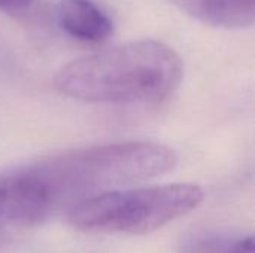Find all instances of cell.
I'll list each match as a JSON object with an SVG mask.
<instances>
[{
	"label": "cell",
	"instance_id": "6da1fadb",
	"mask_svg": "<svg viewBox=\"0 0 255 253\" xmlns=\"http://www.w3.org/2000/svg\"><path fill=\"white\" fill-rule=\"evenodd\" d=\"M182 72L175 49L140 39L69 61L54 84L61 94L90 103H157L173 94Z\"/></svg>",
	"mask_w": 255,
	"mask_h": 253
},
{
	"label": "cell",
	"instance_id": "7a4b0ae2",
	"mask_svg": "<svg viewBox=\"0 0 255 253\" xmlns=\"http://www.w3.org/2000/svg\"><path fill=\"white\" fill-rule=\"evenodd\" d=\"M178 164L173 149L149 142H124L75 149L28 166L54 210L90 192L164 176Z\"/></svg>",
	"mask_w": 255,
	"mask_h": 253
},
{
	"label": "cell",
	"instance_id": "3957f363",
	"mask_svg": "<svg viewBox=\"0 0 255 253\" xmlns=\"http://www.w3.org/2000/svg\"><path fill=\"white\" fill-rule=\"evenodd\" d=\"M203 200V189L193 183L106 191L72 206L69 222L85 233L149 234L193 212Z\"/></svg>",
	"mask_w": 255,
	"mask_h": 253
},
{
	"label": "cell",
	"instance_id": "277c9868",
	"mask_svg": "<svg viewBox=\"0 0 255 253\" xmlns=\"http://www.w3.org/2000/svg\"><path fill=\"white\" fill-rule=\"evenodd\" d=\"M55 16L66 34L85 43H102L114 33L111 15L94 0H60Z\"/></svg>",
	"mask_w": 255,
	"mask_h": 253
},
{
	"label": "cell",
	"instance_id": "5b68a950",
	"mask_svg": "<svg viewBox=\"0 0 255 253\" xmlns=\"http://www.w3.org/2000/svg\"><path fill=\"white\" fill-rule=\"evenodd\" d=\"M191 18L218 28H247L254 22V0H167Z\"/></svg>",
	"mask_w": 255,
	"mask_h": 253
},
{
	"label": "cell",
	"instance_id": "8992f818",
	"mask_svg": "<svg viewBox=\"0 0 255 253\" xmlns=\"http://www.w3.org/2000/svg\"><path fill=\"white\" fill-rule=\"evenodd\" d=\"M230 246H227L218 237L194 236L193 239L185 242L182 253H227Z\"/></svg>",
	"mask_w": 255,
	"mask_h": 253
},
{
	"label": "cell",
	"instance_id": "52a82bcc",
	"mask_svg": "<svg viewBox=\"0 0 255 253\" xmlns=\"http://www.w3.org/2000/svg\"><path fill=\"white\" fill-rule=\"evenodd\" d=\"M227 253H254V242H253V237H247V239H242L236 243H233Z\"/></svg>",
	"mask_w": 255,
	"mask_h": 253
},
{
	"label": "cell",
	"instance_id": "ba28073f",
	"mask_svg": "<svg viewBox=\"0 0 255 253\" xmlns=\"http://www.w3.org/2000/svg\"><path fill=\"white\" fill-rule=\"evenodd\" d=\"M33 1L34 0H0V9L6 12H15L30 6Z\"/></svg>",
	"mask_w": 255,
	"mask_h": 253
}]
</instances>
